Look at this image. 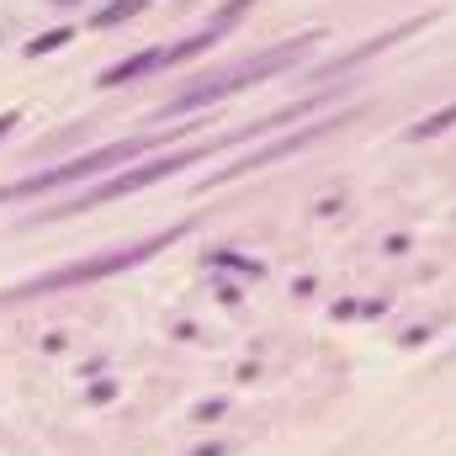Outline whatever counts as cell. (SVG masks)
Listing matches in <instances>:
<instances>
[{
  "instance_id": "6da1fadb",
  "label": "cell",
  "mask_w": 456,
  "mask_h": 456,
  "mask_svg": "<svg viewBox=\"0 0 456 456\" xmlns=\"http://www.w3.org/2000/svg\"><path fill=\"white\" fill-rule=\"evenodd\" d=\"M303 48H308V37H297V43H287V48H276V53H260V59H255V64H244V69H218V75H202V80H191V86L175 96V107H170V112L208 107V102H218V96H233V91H244V86L265 80V75H281V69L292 64V53H303Z\"/></svg>"
},
{
  "instance_id": "7a4b0ae2",
  "label": "cell",
  "mask_w": 456,
  "mask_h": 456,
  "mask_svg": "<svg viewBox=\"0 0 456 456\" xmlns=\"http://www.w3.org/2000/svg\"><path fill=\"white\" fill-rule=\"evenodd\" d=\"M149 149H154V138H122V143H107V149L80 154V159H69V165H53V170L32 175V181H21V186H0V202H11V197H37V191H53V186H75V181L102 175V170H112V165H122V159H133V154H149Z\"/></svg>"
},
{
  "instance_id": "3957f363",
  "label": "cell",
  "mask_w": 456,
  "mask_h": 456,
  "mask_svg": "<svg viewBox=\"0 0 456 456\" xmlns=\"http://www.w3.org/2000/svg\"><path fill=\"white\" fill-rule=\"evenodd\" d=\"M175 233H181V228H165L159 239L127 244V249H112V255H91V260H80V265H64V271H53V276H37V281H27L21 292H59V287H80V281H96V276L127 271V265H143V260H149V255H159V249H165Z\"/></svg>"
},
{
  "instance_id": "277c9868",
  "label": "cell",
  "mask_w": 456,
  "mask_h": 456,
  "mask_svg": "<svg viewBox=\"0 0 456 456\" xmlns=\"http://www.w3.org/2000/svg\"><path fill=\"white\" fill-rule=\"evenodd\" d=\"M202 154H213V143H197V149H181V154H165V159H149L143 170H127V175H117L107 186H96V191H86L75 208H96V202H112V197H127V191H138V186H154V181H165V175H175V170H186L191 159H202Z\"/></svg>"
},
{
  "instance_id": "5b68a950",
  "label": "cell",
  "mask_w": 456,
  "mask_h": 456,
  "mask_svg": "<svg viewBox=\"0 0 456 456\" xmlns=\"http://www.w3.org/2000/svg\"><path fill=\"white\" fill-rule=\"evenodd\" d=\"M159 64H165V53H133L127 64H117V69L102 75V86H122V80H133V75H143V69H159Z\"/></svg>"
},
{
  "instance_id": "8992f818",
  "label": "cell",
  "mask_w": 456,
  "mask_h": 456,
  "mask_svg": "<svg viewBox=\"0 0 456 456\" xmlns=\"http://www.w3.org/2000/svg\"><path fill=\"white\" fill-rule=\"evenodd\" d=\"M446 127H456V102L446 107V112H436V117H425V122H414V127H409V138H436V133H446Z\"/></svg>"
},
{
  "instance_id": "52a82bcc",
  "label": "cell",
  "mask_w": 456,
  "mask_h": 456,
  "mask_svg": "<svg viewBox=\"0 0 456 456\" xmlns=\"http://www.w3.org/2000/svg\"><path fill=\"white\" fill-rule=\"evenodd\" d=\"M138 5H143V0H117V5H107V11L96 16V27H117V21H127Z\"/></svg>"
},
{
  "instance_id": "ba28073f",
  "label": "cell",
  "mask_w": 456,
  "mask_h": 456,
  "mask_svg": "<svg viewBox=\"0 0 456 456\" xmlns=\"http://www.w3.org/2000/svg\"><path fill=\"white\" fill-rule=\"evenodd\" d=\"M64 37H69L64 27H59V32H43V37H32V43H27V53H48V48H59Z\"/></svg>"
},
{
  "instance_id": "9c48e42d",
  "label": "cell",
  "mask_w": 456,
  "mask_h": 456,
  "mask_svg": "<svg viewBox=\"0 0 456 456\" xmlns=\"http://www.w3.org/2000/svg\"><path fill=\"white\" fill-rule=\"evenodd\" d=\"M249 5H255V0H228L224 11H218V27H233V21H239V11H249Z\"/></svg>"
},
{
  "instance_id": "30bf717a",
  "label": "cell",
  "mask_w": 456,
  "mask_h": 456,
  "mask_svg": "<svg viewBox=\"0 0 456 456\" xmlns=\"http://www.w3.org/2000/svg\"><path fill=\"white\" fill-rule=\"evenodd\" d=\"M11 127H16V112H0V138H5Z\"/></svg>"
},
{
  "instance_id": "8fae6325",
  "label": "cell",
  "mask_w": 456,
  "mask_h": 456,
  "mask_svg": "<svg viewBox=\"0 0 456 456\" xmlns=\"http://www.w3.org/2000/svg\"><path fill=\"white\" fill-rule=\"evenodd\" d=\"M69 5H75V0H69Z\"/></svg>"
}]
</instances>
